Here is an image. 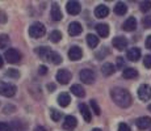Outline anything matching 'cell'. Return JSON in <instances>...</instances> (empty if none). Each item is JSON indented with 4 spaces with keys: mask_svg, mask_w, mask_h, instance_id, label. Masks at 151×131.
Wrapping results in <instances>:
<instances>
[{
    "mask_svg": "<svg viewBox=\"0 0 151 131\" xmlns=\"http://www.w3.org/2000/svg\"><path fill=\"white\" fill-rule=\"evenodd\" d=\"M143 66L146 68H151V55H146L143 59Z\"/></svg>",
    "mask_w": 151,
    "mask_h": 131,
    "instance_id": "cell-35",
    "label": "cell"
},
{
    "mask_svg": "<svg viewBox=\"0 0 151 131\" xmlns=\"http://www.w3.org/2000/svg\"><path fill=\"white\" fill-rule=\"evenodd\" d=\"M92 131H103V130H100V129H93Z\"/></svg>",
    "mask_w": 151,
    "mask_h": 131,
    "instance_id": "cell-44",
    "label": "cell"
},
{
    "mask_svg": "<svg viewBox=\"0 0 151 131\" xmlns=\"http://www.w3.org/2000/svg\"><path fill=\"white\" fill-rule=\"evenodd\" d=\"M76 125H78L76 118H75L74 115H67V117L65 118V122H63V129L71 131L76 127Z\"/></svg>",
    "mask_w": 151,
    "mask_h": 131,
    "instance_id": "cell-10",
    "label": "cell"
},
{
    "mask_svg": "<svg viewBox=\"0 0 151 131\" xmlns=\"http://www.w3.org/2000/svg\"><path fill=\"white\" fill-rule=\"evenodd\" d=\"M87 43H88V46L91 49H95L99 45V38L95 34H88L87 36Z\"/></svg>",
    "mask_w": 151,
    "mask_h": 131,
    "instance_id": "cell-26",
    "label": "cell"
},
{
    "mask_svg": "<svg viewBox=\"0 0 151 131\" xmlns=\"http://www.w3.org/2000/svg\"><path fill=\"white\" fill-rule=\"evenodd\" d=\"M60 39H62V33L59 30H54L50 33V41L53 43H58Z\"/></svg>",
    "mask_w": 151,
    "mask_h": 131,
    "instance_id": "cell-27",
    "label": "cell"
},
{
    "mask_svg": "<svg viewBox=\"0 0 151 131\" xmlns=\"http://www.w3.org/2000/svg\"><path fill=\"white\" fill-rule=\"evenodd\" d=\"M112 45L114 46L117 50L122 51L127 46V39L125 38V37H116V38H113V41H112Z\"/></svg>",
    "mask_w": 151,
    "mask_h": 131,
    "instance_id": "cell-12",
    "label": "cell"
},
{
    "mask_svg": "<svg viewBox=\"0 0 151 131\" xmlns=\"http://www.w3.org/2000/svg\"><path fill=\"white\" fill-rule=\"evenodd\" d=\"M9 45V37L7 34H1L0 36V49H7Z\"/></svg>",
    "mask_w": 151,
    "mask_h": 131,
    "instance_id": "cell-28",
    "label": "cell"
},
{
    "mask_svg": "<svg viewBox=\"0 0 151 131\" xmlns=\"http://www.w3.org/2000/svg\"><path fill=\"white\" fill-rule=\"evenodd\" d=\"M117 63H118V67H120V68H121V67H122L124 66V59H122V58H117Z\"/></svg>",
    "mask_w": 151,
    "mask_h": 131,
    "instance_id": "cell-41",
    "label": "cell"
},
{
    "mask_svg": "<svg viewBox=\"0 0 151 131\" xmlns=\"http://www.w3.org/2000/svg\"><path fill=\"white\" fill-rule=\"evenodd\" d=\"M89 105H91V107H92V112H93L96 115H100L101 110H100V106H99L97 102H96V100H91Z\"/></svg>",
    "mask_w": 151,
    "mask_h": 131,
    "instance_id": "cell-31",
    "label": "cell"
},
{
    "mask_svg": "<svg viewBox=\"0 0 151 131\" xmlns=\"http://www.w3.org/2000/svg\"><path fill=\"white\" fill-rule=\"evenodd\" d=\"M82 31H83V28H82V25H80L79 22L74 21V22H71V24L68 25V34H70L71 37L79 36Z\"/></svg>",
    "mask_w": 151,
    "mask_h": 131,
    "instance_id": "cell-13",
    "label": "cell"
},
{
    "mask_svg": "<svg viewBox=\"0 0 151 131\" xmlns=\"http://www.w3.org/2000/svg\"><path fill=\"white\" fill-rule=\"evenodd\" d=\"M66 9H67L68 14L75 16V14L80 13V11H82V5H80L78 1H75V0H71V1H68L67 4H66Z\"/></svg>",
    "mask_w": 151,
    "mask_h": 131,
    "instance_id": "cell-8",
    "label": "cell"
},
{
    "mask_svg": "<svg viewBox=\"0 0 151 131\" xmlns=\"http://www.w3.org/2000/svg\"><path fill=\"white\" fill-rule=\"evenodd\" d=\"M70 101H71V98H70V94H68V93L63 92V93H60V94L58 96V104H59L60 106H63V107L68 106Z\"/></svg>",
    "mask_w": 151,
    "mask_h": 131,
    "instance_id": "cell-21",
    "label": "cell"
},
{
    "mask_svg": "<svg viewBox=\"0 0 151 131\" xmlns=\"http://www.w3.org/2000/svg\"><path fill=\"white\" fill-rule=\"evenodd\" d=\"M138 97L142 101H147L151 98V87L147 84H142L138 88Z\"/></svg>",
    "mask_w": 151,
    "mask_h": 131,
    "instance_id": "cell-7",
    "label": "cell"
},
{
    "mask_svg": "<svg viewBox=\"0 0 151 131\" xmlns=\"http://www.w3.org/2000/svg\"><path fill=\"white\" fill-rule=\"evenodd\" d=\"M79 77H80V80H82L84 84H93L95 80H96V75H95V72L92 71V69H89V68L82 69L80 74H79Z\"/></svg>",
    "mask_w": 151,
    "mask_h": 131,
    "instance_id": "cell-5",
    "label": "cell"
},
{
    "mask_svg": "<svg viewBox=\"0 0 151 131\" xmlns=\"http://www.w3.org/2000/svg\"><path fill=\"white\" fill-rule=\"evenodd\" d=\"M46 33V28L42 22H34L29 26V36L32 38H40Z\"/></svg>",
    "mask_w": 151,
    "mask_h": 131,
    "instance_id": "cell-2",
    "label": "cell"
},
{
    "mask_svg": "<svg viewBox=\"0 0 151 131\" xmlns=\"http://www.w3.org/2000/svg\"><path fill=\"white\" fill-rule=\"evenodd\" d=\"M110 97L114 101V104L120 107H129L133 102L132 94L124 88H113L110 91Z\"/></svg>",
    "mask_w": 151,
    "mask_h": 131,
    "instance_id": "cell-1",
    "label": "cell"
},
{
    "mask_svg": "<svg viewBox=\"0 0 151 131\" xmlns=\"http://www.w3.org/2000/svg\"><path fill=\"white\" fill-rule=\"evenodd\" d=\"M79 110H80V113H82L84 121H86V122H91V112H89L88 106H87L86 104H80L79 105Z\"/></svg>",
    "mask_w": 151,
    "mask_h": 131,
    "instance_id": "cell-23",
    "label": "cell"
},
{
    "mask_svg": "<svg viewBox=\"0 0 151 131\" xmlns=\"http://www.w3.org/2000/svg\"><path fill=\"white\" fill-rule=\"evenodd\" d=\"M36 52L40 55L41 58H43L45 59L46 57H47V54L50 52V49H47V47H45V46H42V47H37L36 49Z\"/></svg>",
    "mask_w": 151,
    "mask_h": 131,
    "instance_id": "cell-29",
    "label": "cell"
},
{
    "mask_svg": "<svg viewBox=\"0 0 151 131\" xmlns=\"http://www.w3.org/2000/svg\"><path fill=\"white\" fill-rule=\"evenodd\" d=\"M38 74L40 75H46L47 74V67L46 66H40L38 67Z\"/></svg>",
    "mask_w": 151,
    "mask_h": 131,
    "instance_id": "cell-38",
    "label": "cell"
},
{
    "mask_svg": "<svg viewBox=\"0 0 151 131\" xmlns=\"http://www.w3.org/2000/svg\"><path fill=\"white\" fill-rule=\"evenodd\" d=\"M145 45H146L147 49H150V50H151V36H149L146 38V42H145Z\"/></svg>",
    "mask_w": 151,
    "mask_h": 131,
    "instance_id": "cell-39",
    "label": "cell"
},
{
    "mask_svg": "<svg viewBox=\"0 0 151 131\" xmlns=\"http://www.w3.org/2000/svg\"><path fill=\"white\" fill-rule=\"evenodd\" d=\"M51 19H53L54 21H60V20L63 19L62 11L58 7L57 3H53V5H51Z\"/></svg>",
    "mask_w": 151,
    "mask_h": 131,
    "instance_id": "cell-16",
    "label": "cell"
},
{
    "mask_svg": "<svg viewBox=\"0 0 151 131\" xmlns=\"http://www.w3.org/2000/svg\"><path fill=\"white\" fill-rule=\"evenodd\" d=\"M16 85L11 83H5V81H0V94L4 97H12L16 93Z\"/></svg>",
    "mask_w": 151,
    "mask_h": 131,
    "instance_id": "cell-4",
    "label": "cell"
},
{
    "mask_svg": "<svg viewBox=\"0 0 151 131\" xmlns=\"http://www.w3.org/2000/svg\"><path fill=\"white\" fill-rule=\"evenodd\" d=\"M108 14H109V8L106 7V5L101 4L95 8V16H96L97 19H104V17H106Z\"/></svg>",
    "mask_w": 151,
    "mask_h": 131,
    "instance_id": "cell-15",
    "label": "cell"
},
{
    "mask_svg": "<svg viewBox=\"0 0 151 131\" xmlns=\"http://www.w3.org/2000/svg\"><path fill=\"white\" fill-rule=\"evenodd\" d=\"M96 30H97V34L103 38L109 36V26L106 24H97L96 25Z\"/></svg>",
    "mask_w": 151,
    "mask_h": 131,
    "instance_id": "cell-19",
    "label": "cell"
},
{
    "mask_svg": "<svg viewBox=\"0 0 151 131\" xmlns=\"http://www.w3.org/2000/svg\"><path fill=\"white\" fill-rule=\"evenodd\" d=\"M45 59L49 60V62H51L53 64H59V63H62V60H63L62 57H60L58 52H55V51H50Z\"/></svg>",
    "mask_w": 151,
    "mask_h": 131,
    "instance_id": "cell-18",
    "label": "cell"
},
{
    "mask_svg": "<svg viewBox=\"0 0 151 131\" xmlns=\"http://www.w3.org/2000/svg\"><path fill=\"white\" fill-rule=\"evenodd\" d=\"M116 71V67L112 64V63H104L103 67H101V72H103L104 76H110L113 75Z\"/></svg>",
    "mask_w": 151,
    "mask_h": 131,
    "instance_id": "cell-20",
    "label": "cell"
},
{
    "mask_svg": "<svg viewBox=\"0 0 151 131\" xmlns=\"http://www.w3.org/2000/svg\"><path fill=\"white\" fill-rule=\"evenodd\" d=\"M5 75L7 76H9V77H14V79H17V77H20V72L17 71V69H8L7 72H5Z\"/></svg>",
    "mask_w": 151,
    "mask_h": 131,
    "instance_id": "cell-33",
    "label": "cell"
},
{
    "mask_svg": "<svg viewBox=\"0 0 151 131\" xmlns=\"http://www.w3.org/2000/svg\"><path fill=\"white\" fill-rule=\"evenodd\" d=\"M149 110H150V112H151V104L149 105Z\"/></svg>",
    "mask_w": 151,
    "mask_h": 131,
    "instance_id": "cell-45",
    "label": "cell"
},
{
    "mask_svg": "<svg viewBox=\"0 0 151 131\" xmlns=\"http://www.w3.org/2000/svg\"><path fill=\"white\" fill-rule=\"evenodd\" d=\"M114 12H116V14H118V16H124V14L127 12V5L125 4V3H122V1L116 3Z\"/></svg>",
    "mask_w": 151,
    "mask_h": 131,
    "instance_id": "cell-22",
    "label": "cell"
},
{
    "mask_svg": "<svg viewBox=\"0 0 151 131\" xmlns=\"http://www.w3.org/2000/svg\"><path fill=\"white\" fill-rule=\"evenodd\" d=\"M118 131H130V127L126 123H120L118 125Z\"/></svg>",
    "mask_w": 151,
    "mask_h": 131,
    "instance_id": "cell-37",
    "label": "cell"
},
{
    "mask_svg": "<svg viewBox=\"0 0 151 131\" xmlns=\"http://www.w3.org/2000/svg\"><path fill=\"white\" fill-rule=\"evenodd\" d=\"M3 64H4V60H3V58L0 57V67H3Z\"/></svg>",
    "mask_w": 151,
    "mask_h": 131,
    "instance_id": "cell-43",
    "label": "cell"
},
{
    "mask_svg": "<svg viewBox=\"0 0 151 131\" xmlns=\"http://www.w3.org/2000/svg\"><path fill=\"white\" fill-rule=\"evenodd\" d=\"M139 7H141L142 12H149V11H151V1H141Z\"/></svg>",
    "mask_w": 151,
    "mask_h": 131,
    "instance_id": "cell-32",
    "label": "cell"
},
{
    "mask_svg": "<svg viewBox=\"0 0 151 131\" xmlns=\"http://www.w3.org/2000/svg\"><path fill=\"white\" fill-rule=\"evenodd\" d=\"M50 117L54 122H58L60 119V117H62V113L58 112L57 109H50Z\"/></svg>",
    "mask_w": 151,
    "mask_h": 131,
    "instance_id": "cell-30",
    "label": "cell"
},
{
    "mask_svg": "<svg viewBox=\"0 0 151 131\" xmlns=\"http://www.w3.org/2000/svg\"><path fill=\"white\" fill-rule=\"evenodd\" d=\"M126 58L130 60V62H137L139 58H141V49H138V47L129 49L126 52Z\"/></svg>",
    "mask_w": 151,
    "mask_h": 131,
    "instance_id": "cell-11",
    "label": "cell"
},
{
    "mask_svg": "<svg viewBox=\"0 0 151 131\" xmlns=\"http://www.w3.org/2000/svg\"><path fill=\"white\" fill-rule=\"evenodd\" d=\"M122 28H124V30H126V31L135 30V28H137V20H135V17H129V19L124 22Z\"/></svg>",
    "mask_w": 151,
    "mask_h": 131,
    "instance_id": "cell-17",
    "label": "cell"
},
{
    "mask_svg": "<svg viewBox=\"0 0 151 131\" xmlns=\"http://www.w3.org/2000/svg\"><path fill=\"white\" fill-rule=\"evenodd\" d=\"M82 57H83V50H82V47H79V46H71L70 47V50H68V58L71 60H79V59H82Z\"/></svg>",
    "mask_w": 151,
    "mask_h": 131,
    "instance_id": "cell-9",
    "label": "cell"
},
{
    "mask_svg": "<svg viewBox=\"0 0 151 131\" xmlns=\"http://www.w3.org/2000/svg\"><path fill=\"white\" fill-rule=\"evenodd\" d=\"M4 58L8 63L16 64V63H19L20 60H21V54H20V51L16 50V49H8V50H5V52H4Z\"/></svg>",
    "mask_w": 151,
    "mask_h": 131,
    "instance_id": "cell-3",
    "label": "cell"
},
{
    "mask_svg": "<svg viewBox=\"0 0 151 131\" xmlns=\"http://www.w3.org/2000/svg\"><path fill=\"white\" fill-rule=\"evenodd\" d=\"M142 24H143L145 28H151V16H147L142 20Z\"/></svg>",
    "mask_w": 151,
    "mask_h": 131,
    "instance_id": "cell-36",
    "label": "cell"
},
{
    "mask_svg": "<svg viewBox=\"0 0 151 131\" xmlns=\"http://www.w3.org/2000/svg\"><path fill=\"white\" fill-rule=\"evenodd\" d=\"M135 125L139 130H146L151 126V118L150 117H139L135 121Z\"/></svg>",
    "mask_w": 151,
    "mask_h": 131,
    "instance_id": "cell-14",
    "label": "cell"
},
{
    "mask_svg": "<svg viewBox=\"0 0 151 131\" xmlns=\"http://www.w3.org/2000/svg\"><path fill=\"white\" fill-rule=\"evenodd\" d=\"M34 131H46V130H45V127H42V126H37L36 129H34Z\"/></svg>",
    "mask_w": 151,
    "mask_h": 131,
    "instance_id": "cell-42",
    "label": "cell"
},
{
    "mask_svg": "<svg viewBox=\"0 0 151 131\" xmlns=\"http://www.w3.org/2000/svg\"><path fill=\"white\" fill-rule=\"evenodd\" d=\"M122 76L125 79H135L138 76V71L135 68H125L122 71Z\"/></svg>",
    "mask_w": 151,
    "mask_h": 131,
    "instance_id": "cell-25",
    "label": "cell"
},
{
    "mask_svg": "<svg viewBox=\"0 0 151 131\" xmlns=\"http://www.w3.org/2000/svg\"><path fill=\"white\" fill-rule=\"evenodd\" d=\"M0 131H13V129L11 125L5 123V122H0Z\"/></svg>",
    "mask_w": 151,
    "mask_h": 131,
    "instance_id": "cell-34",
    "label": "cell"
},
{
    "mask_svg": "<svg viewBox=\"0 0 151 131\" xmlns=\"http://www.w3.org/2000/svg\"><path fill=\"white\" fill-rule=\"evenodd\" d=\"M47 89H49V92H54L55 91V85L53 83H49L47 84Z\"/></svg>",
    "mask_w": 151,
    "mask_h": 131,
    "instance_id": "cell-40",
    "label": "cell"
},
{
    "mask_svg": "<svg viewBox=\"0 0 151 131\" xmlns=\"http://www.w3.org/2000/svg\"><path fill=\"white\" fill-rule=\"evenodd\" d=\"M57 80H58V83L59 84H68V81L71 80V77H72V75H71V72L68 71V69H59V71L57 72Z\"/></svg>",
    "mask_w": 151,
    "mask_h": 131,
    "instance_id": "cell-6",
    "label": "cell"
},
{
    "mask_svg": "<svg viewBox=\"0 0 151 131\" xmlns=\"http://www.w3.org/2000/svg\"><path fill=\"white\" fill-rule=\"evenodd\" d=\"M72 93H74L76 97H84L86 96V92H84V88L82 85H79V84H74V85L71 87V89H70Z\"/></svg>",
    "mask_w": 151,
    "mask_h": 131,
    "instance_id": "cell-24",
    "label": "cell"
}]
</instances>
